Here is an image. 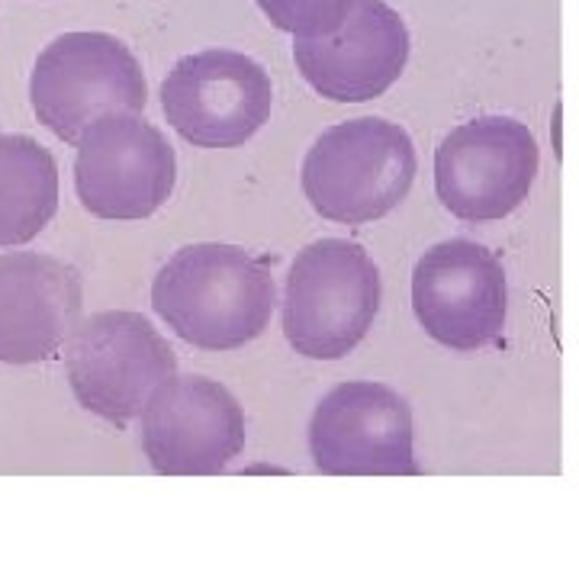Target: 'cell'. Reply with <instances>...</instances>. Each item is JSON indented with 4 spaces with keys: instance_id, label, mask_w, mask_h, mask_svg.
I'll list each match as a JSON object with an SVG mask.
<instances>
[{
    "instance_id": "14",
    "label": "cell",
    "mask_w": 579,
    "mask_h": 579,
    "mask_svg": "<svg viewBox=\"0 0 579 579\" xmlns=\"http://www.w3.org/2000/svg\"><path fill=\"white\" fill-rule=\"evenodd\" d=\"M58 210V165L46 145L20 132H0V248H20Z\"/></svg>"
},
{
    "instance_id": "1",
    "label": "cell",
    "mask_w": 579,
    "mask_h": 579,
    "mask_svg": "<svg viewBox=\"0 0 579 579\" xmlns=\"http://www.w3.org/2000/svg\"><path fill=\"white\" fill-rule=\"evenodd\" d=\"M152 306L168 329L200 351H239L277 306L271 271L245 248L197 242L174 251L152 284Z\"/></svg>"
},
{
    "instance_id": "4",
    "label": "cell",
    "mask_w": 579,
    "mask_h": 579,
    "mask_svg": "<svg viewBox=\"0 0 579 579\" xmlns=\"http://www.w3.org/2000/svg\"><path fill=\"white\" fill-rule=\"evenodd\" d=\"M29 103L52 136L74 145L97 116L142 113L148 84L123 39L65 33L39 52L29 78Z\"/></svg>"
},
{
    "instance_id": "15",
    "label": "cell",
    "mask_w": 579,
    "mask_h": 579,
    "mask_svg": "<svg viewBox=\"0 0 579 579\" xmlns=\"http://www.w3.org/2000/svg\"><path fill=\"white\" fill-rule=\"evenodd\" d=\"M264 17L293 39L329 36L341 26L351 0H258Z\"/></svg>"
},
{
    "instance_id": "10",
    "label": "cell",
    "mask_w": 579,
    "mask_h": 579,
    "mask_svg": "<svg viewBox=\"0 0 579 579\" xmlns=\"http://www.w3.org/2000/svg\"><path fill=\"white\" fill-rule=\"evenodd\" d=\"M412 309L438 345L460 354L480 351L506 329V267L486 245L470 239L441 242L415 264Z\"/></svg>"
},
{
    "instance_id": "6",
    "label": "cell",
    "mask_w": 579,
    "mask_h": 579,
    "mask_svg": "<svg viewBox=\"0 0 579 579\" xmlns=\"http://www.w3.org/2000/svg\"><path fill=\"white\" fill-rule=\"evenodd\" d=\"M74 145V190L87 213L132 222L158 213L171 197L174 148L139 113L97 116Z\"/></svg>"
},
{
    "instance_id": "9",
    "label": "cell",
    "mask_w": 579,
    "mask_h": 579,
    "mask_svg": "<svg viewBox=\"0 0 579 579\" xmlns=\"http://www.w3.org/2000/svg\"><path fill=\"white\" fill-rule=\"evenodd\" d=\"M274 87L242 52L206 49L181 58L161 84V110L184 142L197 148L245 145L267 123Z\"/></svg>"
},
{
    "instance_id": "8",
    "label": "cell",
    "mask_w": 579,
    "mask_h": 579,
    "mask_svg": "<svg viewBox=\"0 0 579 579\" xmlns=\"http://www.w3.org/2000/svg\"><path fill=\"white\" fill-rule=\"evenodd\" d=\"M309 451L329 477H415L412 409L390 386L351 380L329 390L309 422Z\"/></svg>"
},
{
    "instance_id": "13",
    "label": "cell",
    "mask_w": 579,
    "mask_h": 579,
    "mask_svg": "<svg viewBox=\"0 0 579 579\" xmlns=\"http://www.w3.org/2000/svg\"><path fill=\"white\" fill-rule=\"evenodd\" d=\"M78 267L42 251L0 255V364H39L65 348L81 322Z\"/></svg>"
},
{
    "instance_id": "5",
    "label": "cell",
    "mask_w": 579,
    "mask_h": 579,
    "mask_svg": "<svg viewBox=\"0 0 579 579\" xmlns=\"http://www.w3.org/2000/svg\"><path fill=\"white\" fill-rule=\"evenodd\" d=\"M65 370L74 399L113 425L139 419L161 383L177 374L168 338L129 309H107L74 325L65 341Z\"/></svg>"
},
{
    "instance_id": "2",
    "label": "cell",
    "mask_w": 579,
    "mask_h": 579,
    "mask_svg": "<svg viewBox=\"0 0 579 579\" xmlns=\"http://www.w3.org/2000/svg\"><path fill=\"white\" fill-rule=\"evenodd\" d=\"M415 181L409 132L377 116L338 123L313 142L303 161V193L322 219L364 226L393 213Z\"/></svg>"
},
{
    "instance_id": "12",
    "label": "cell",
    "mask_w": 579,
    "mask_h": 579,
    "mask_svg": "<svg viewBox=\"0 0 579 579\" xmlns=\"http://www.w3.org/2000/svg\"><path fill=\"white\" fill-rule=\"evenodd\" d=\"M293 58L325 100L364 103L399 81L409 62V29L383 0H351L335 33L296 39Z\"/></svg>"
},
{
    "instance_id": "3",
    "label": "cell",
    "mask_w": 579,
    "mask_h": 579,
    "mask_svg": "<svg viewBox=\"0 0 579 579\" xmlns=\"http://www.w3.org/2000/svg\"><path fill=\"white\" fill-rule=\"evenodd\" d=\"M380 309V271L361 245L319 239L296 251L284 290V335L313 361H338L361 345Z\"/></svg>"
},
{
    "instance_id": "7",
    "label": "cell",
    "mask_w": 579,
    "mask_h": 579,
    "mask_svg": "<svg viewBox=\"0 0 579 579\" xmlns=\"http://www.w3.org/2000/svg\"><path fill=\"white\" fill-rule=\"evenodd\" d=\"M541 168L531 129L509 116H480L451 129L435 152V190L464 222L506 219L528 200Z\"/></svg>"
},
{
    "instance_id": "11",
    "label": "cell",
    "mask_w": 579,
    "mask_h": 579,
    "mask_svg": "<svg viewBox=\"0 0 579 579\" xmlns=\"http://www.w3.org/2000/svg\"><path fill=\"white\" fill-rule=\"evenodd\" d=\"M142 448L161 477H213L245 451V412L210 377H168L142 406Z\"/></svg>"
}]
</instances>
